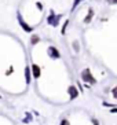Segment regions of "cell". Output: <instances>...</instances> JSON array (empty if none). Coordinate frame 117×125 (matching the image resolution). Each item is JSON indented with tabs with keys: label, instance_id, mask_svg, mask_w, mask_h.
I'll return each mask as SVG.
<instances>
[{
	"label": "cell",
	"instance_id": "obj_1",
	"mask_svg": "<svg viewBox=\"0 0 117 125\" xmlns=\"http://www.w3.org/2000/svg\"><path fill=\"white\" fill-rule=\"evenodd\" d=\"M83 77H84L85 80H88V83H94V78L91 77V74H90V72H88V70H85V72H84Z\"/></svg>",
	"mask_w": 117,
	"mask_h": 125
},
{
	"label": "cell",
	"instance_id": "obj_2",
	"mask_svg": "<svg viewBox=\"0 0 117 125\" xmlns=\"http://www.w3.org/2000/svg\"><path fill=\"white\" fill-rule=\"evenodd\" d=\"M50 52H52V55H54V56H58V52L55 51V48H51V50H50Z\"/></svg>",
	"mask_w": 117,
	"mask_h": 125
},
{
	"label": "cell",
	"instance_id": "obj_3",
	"mask_svg": "<svg viewBox=\"0 0 117 125\" xmlns=\"http://www.w3.org/2000/svg\"><path fill=\"white\" fill-rule=\"evenodd\" d=\"M61 125H68V121H66V120H63L62 124H61Z\"/></svg>",
	"mask_w": 117,
	"mask_h": 125
},
{
	"label": "cell",
	"instance_id": "obj_4",
	"mask_svg": "<svg viewBox=\"0 0 117 125\" xmlns=\"http://www.w3.org/2000/svg\"><path fill=\"white\" fill-rule=\"evenodd\" d=\"M109 1H110L112 4H114V3H116V0H109Z\"/></svg>",
	"mask_w": 117,
	"mask_h": 125
}]
</instances>
